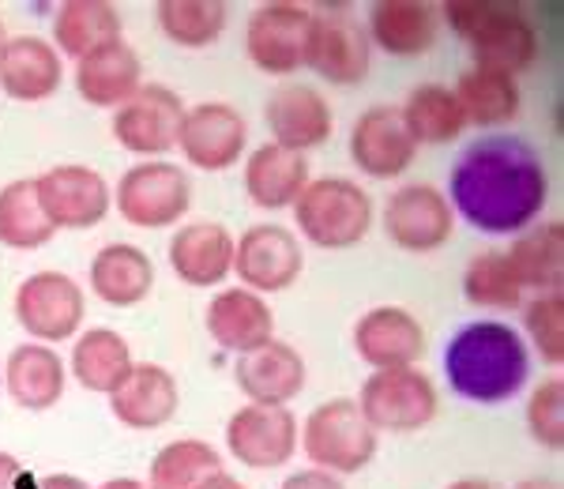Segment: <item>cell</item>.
Here are the masks:
<instances>
[{"label":"cell","instance_id":"cell-1","mask_svg":"<svg viewBox=\"0 0 564 489\" xmlns=\"http://www.w3.org/2000/svg\"><path fill=\"white\" fill-rule=\"evenodd\" d=\"M448 188L452 211L494 238L523 233L550 204V174L542 155L534 143L512 132H489L467 143L452 166Z\"/></svg>","mask_w":564,"mask_h":489},{"label":"cell","instance_id":"cell-2","mask_svg":"<svg viewBox=\"0 0 564 489\" xmlns=\"http://www.w3.org/2000/svg\"><path fill=\"white\" fill-rule=\"evenodd\" d=\"M444 377L467 403H505L523 392L531 377V350L512 324L475 320L444 347Z\"/></svg>","mask_w":564,"mask_h":489},{"label":"cell","instance_id":"cell-3","mask_svg":"<svg viewBox=\"0 0 564 489\" xmlns=\"http://www.w3.org/2000/svg\"><path fill=\"white\" fill-rule=\"evenodd\" d=\"M444 20L475 53V65L520 76L539 61V31L512 4L494 0H448Z\"/></svg>","mask_w":564,"mask_h":489},{"label":"cell","instance_id":"cell-4","mask_svg":"<svg viewBox=\"0 0 564 489\" xmlns=\"http://www.w3.org/2000/svg\"><path fill=\"white\" fill-rule=\"evenodd\" d=\"M297 230L316 249H354L372 230V196L350 177H316L294 204Z\"/></svg>","mask_w":564,"mask_h":489},{"label":"cell","instance_id":"cell-5","mask_svg":"<svg viewBox=\"0 0 564 489\" xmlns=\"http://www.w3.org/2000/svg\"><path fill=\"white\" fill-rule=\"evenodd\" d=\"M377 437L358 400H327L302 425V448L308 464L332 475H358L377 456Z\"/></svg>","mask_w":564,"mask_h":489},{"label":"cell","instance_id":"cell-6","mask_svg":"<svg viewBox=\"0 0 564 489\" xmlns=\"http://www.w3.org/2000/svg\"><path fill=\"white\" fill-rule=\"evenodd\" d=\"M358 406L377 433H417L436 419L441 395L430 373L414 366L372 369L361 384Z\"/></svg>","mask_w":564,"mask_h":489},{"label":"cell","instance_id":"cell-7","mask_svg":"<svg viewBox=\"0 0 564 489\" xmlns=\"http://www.w3.org/2000/svg\"><path fill=\"white\" fill-rule=\"evenodd\" d=\"M113 204L124 222L140 226V230H162V226L185 219L188 204H193V181L174 162L148 159L124 170Z\"/></svg>","mask_w":564,"mask_h":489},{"label":"cell","instance_id":"cell-8","mask_svg":"<svg viewBox=\"0 0 564 489\" xmlns=\"http://www.w3.org/2000/svg\"><path fill=\"white\" fill-rule=\"evenodd\" d=\"M15 320L34 343H65L76 339L87 316V294L65 271H34L15 290Z\"/></svg>","mask_w":564,"mask_h":489},{"label":"cell","instance_id":"cell-9","mask_svg":"<svg viewBox=\"0 0 564 489\" xmlns=\"http://www.w3.org/2000/svg\"><path fill=\"white\" fill-rule=\"evenodd\" d=\"M372 65V45L369 34L343 4L313 12V26H308L305 45V68L327 79L335 87H354L369 76Z\"/></svg>","mask_w":564,"mask_h":489},{"label":"cell","instance_id":"cell-10","mask_svg":"<svg viewBox=\"0 0 564 489\" xmlns=\"http://www.w3.org/2000/svg\"><path fill=\"white\" fill-rule=\"evenodd\" d=\"M185 106L181 95L162 84H143L124 106L113 110V140L143 159H162L177 148Z\"/></svg>","mask_w":564,"mask_h":489},{"label":"cell","instance_id":"cell-11","mask_svg":"<svg viewBox=\"0 0 564 489\" xmlns=\"http://www.w3.org/2000/svg\"><path fill=\"white\" fill-rule=\"evenodd\" d=\"M308 26H313V8L294 4V0L260 4L245 26L249 61L268 76H290V72L305 68Z\"/></svg>","mask_w":564,"mask_h":489},{"label":"cell","instance_id":"cell-12","mask_svg":"<svg viewBox=\"0 0 564 489\" xmlns=\"http://www.w3.org/2000/svg\"><path fill=\"white\" fill-rule=\"evenodd\" d=\"M305 252L294 230L279 222H260L234 244V275L252 294H279L302 279Z\"/></svg>","mask_w":564,"mask_h":489},{"label":"cell","instance_id":"cell-13","mask_svg":"<svg viewBox=\"0 0 564 489\" xmlns=\"http://www.w3.org/2000/svg\"><path fill=\"white\" fill-rule=\"evenodd\" d=\"M39 185L42 211L57 230H90L109 215L113 193H109L106 177L79 162H61L50 166L45 174L34 177Z\"/></svg>","mask_w":564,"mask_h":489},{"label":"cell","instance_id":"cell-14","mask_svg":"<svg viewBox=\"0 0 564 489\" xmlns=\"http://www.w3.org/2000/svg\"><path fill=\"white\" fill-rule=\"evenodd\" d=\"M456 211L441 188L414 181L388 196L384 204V233L403 252H436L452 241Z\"/></svg>","mask_w":564,"mask_h":489},{"label":"cell","instance_id":"cell-15","mask_svg":"<svg viewBox=\"0 0 564 489\" xmlns=\"http://www.w3.org/2000/svg\"><path fill=\"white\" fill-rule=\"evenodd\" d=\"M302 441L297 419L290 406H260L249 403L226 422V448L238 464L252 470H275L290 464Z\"/></svg>","mask_w":564,"mask_h":489},{"label":"cell","instance_id":"cell-16","mask_svg":"<svg viewBox=\"0 0 564 489\" xmlns=\"http://www.w3.org/2000/svg\"><path fill=\"white\" fill-rule=\"evenodd\" d=\"M417 155L414 135L406 132L399 106H369L350 129V162L366 177L391 181L411 170Z\"/></svg>","mask_w":564,"mask_h":489},{"label":"cell","instance_id":"cell-17","mask_svg":"<svg viewBox=\"0 0 564 489\" xmlns=\"http://www.w3.org/2000/svg\"><path fill=\"white\" fill-rule=\"evenodd\" d=\"M245 143H249V124L230 102H199L185 110L177 148L196 170H207V174L230 170L241 159Z\"/></svg>","mask_w":564,"mask_h":489},{"label":"cell","instance_id":"cell-18","mask_svg":"<svg viewBox=\"0 0 564 489\" xmlns=\"http://www.w3.org/2000/svg\"><path fill=\"white\" fill-rule=\"evenodd\" d=\"M354 350L372 369L417 366L425 355V328L403 305H377L354 324Z\"/></svg>","mask_w":564,"mask_h":489},{"label":"cell","instance_id":"cell-19","mask_svg":"<svg viewBox=\"0 0 564 489\" xmlns=\"http://www.w3.org/2000/svg\"><path fill=\"white\" fill-rule=\"evenodd\" d=\"M181 406V388L166 366L135 361L132 373L109 392V411L129 430H162L174 422Z\"/></svg>","mask_w":564,"mask_h":489},{"label":"cell","instance_id":"cell-20","mask_svg":"<svg viewBox=\"0 0 564 489\" xmlns=\"http://www.w3.org/2000/svg\"><path fill=\"white\" fill-rule=\"evenodd\" d=\"M268 129H271V143L286 151H305L321 148L332 135V106L327 98L321 95L316 87H305V84H282L275 95L268 98Z\"/></svg>","mask_w":564,"mask_h":489},{"label":"cell","instance_id":"cell-21","mask_svg":"<svg viewBox=\"0 0 564 489\" xmlns=\"http://www.w3.org/2000/svg\"><path fill=\"white\" fill-rule=\"evenodd\" d=\"M234 233L223 222H185L170 238V268L185 286H218L234 271Z\"/></svg>","mask_w":564,"mask_h":489},{"label":"cell","instance_id":"cell-22","mask_svg":"<svg viewBox=\"0 0 564 489\" xmlns=\"http://www.w3.org/2000/svg\"><path fill=\"white\" fill-rule=\"evenodd\" d=\"M65 68L61 53L50 39L39 34H15L0 53V90L15 102H45L61 90Z\"/></svg>","mask_w":564,"mask_h":489},{"label":"cell","instance_id":"cell-23","mask_svg":"<svg viewBox=\"0 0 564 489\" xmlns=\"http://www.w3.org/2000/svg\"><path fill=\"white\" fill-rule=\"evenodd\" d=\"M207 332L230 355H252L275 339V316L268 302L245 286H230L212 297L207 305Z\"/></svg>","mask_w":564,"mask_h":489},{"label":"cell","instance_id":"cell-24","mask_svg":"<svg viewBox=\"0 0 564 489\" xmlns=\"http://www.w3.org/2000/svg\"><path fill=\"white\" fill-rule=\"evenodd\" d=\"M238 380L241 395L260 406H286L297 400L305 388V358L297 355L290 343L271 339L268 347L252 350V355L238 358Z\"/></svg>","mask_w":564,"mask_h":489},{"label":"cell","instance_id":"cell-25","mask_svg":"<svg viewBox=\"0 0 564 489\" xmlns=\"http://www.w3.org/2000/svg\"><path fill=\"white\" fill-rule=\"evenodd\" d=\"M68 384V366L45 343H20L4 361V392L23 411H50L61 403Z\"/></svg>","mask_w":564,"mask_h":489},{"label":"cell","instance_id":"cell-26","mask_svg":"<svg viewBox=\"0 0 564 489\" xmlns=\"http://www.w3.org/2000/svg\"><path fill=\"white\" fill-rule=\"evenodd\" d=\"M154 290V264L140 244L113 241L102 244L90 260V294L113 309H132L148 302Z\"/></svg>","mask_w":564,"mask_h":489},{"label":"cell","instance_id":"cell-27","mask_svg":"<svg viewBox=\"0 0 564 489\" xmlns=\"http://www.w3.org/2000/svg\"><path fill=\"white\" fill-rule=\"evenodd\" d=\"M143 87V68L140 57L129 42H109L102 50L87 53L84 61H76V90L87 106L98 110H117L124 106L135 90Z\"/></svg>","mask_w":564,"mask_h":489},{"label":"cell","instance_id":"cell-28","mask_svg":"<svg viewBox=\"0 0 564 489\" xmlns=\"http://www.w3.org/2000/svg\"><path fill=\"white\" fill-rule=\"evenodd\" d=\"M308 181H313L308 177V159L297 155V151L279 148V143H260L245 159V193L263 211L294 207Z\"/></svg>","mask_w":564,"mask_h":489},{"label":"cell","instance_id":"cell-29","mask_svg":"<svg viewBox=\"0 0 564 489\" xmlns=\"http://www.w3.org/2000/svg\"><path fill=\"white\" fill-rule=\"evenodd\" d=\"M366 34L391 57H422L436 42V12L425 0H377Z\"/></svg>","mask_w":564,"mask_h":489},{"label":"cell","instance_id":"cell-30","mask_svg":"<svg viewBox=\"0 0 564 489\" xmlns=\"http://www.w3.org/2000/svg\"><path fill=\"white\" fill-rule=\"evenodd\" d=\"M459 102V113L467 124L478 129H500V124H512L520 117L523 95H520V79L508 76L497 68H467L452 87Z\"/></svg>","mask_w":564,"mask_h":489},{"label":"cell","instance_id":"cell-31","mask_svg":"<svg viewBox=\"0 0 564 489\" xmlns=\"http://www.w3.org/2000/svg\"><path fill=\"white\" fill-rule=\"evenodd\" d=\"M121 12L109 0H65L53 15V45L65 57L84 61L87 53L121 42Z\"/></svg>","mask_w":564,"mask_h":489},{"label":"cell","instance_id":"cell-32","mask_svg":"<svg viewBox=\"0 0 564 489\" xmlns=\"http://www.w3.org/2000/svg\"><path fill=\"white\" fill-rule=\"evenodd\" d=\"M505 257H508V264H512L523 290H539V294L561 290V283H564V226L557 219L527 226Z\"/></svg>","mask_w":564,"mask_h":489},{"label":"cell","instance_id":"cell-33","mask_svg":"<svg viewBox=\"0 0 564 489\" xmlns=\"http://www.w3.org/2000/svg\"><path fill=\"white\" fill-rule=\"evenodd\" d=\"M132 347L121 332L113 328H90L76 339L72 347V377L87 388V392H98V395H109L124 377L132 373Z\"/></svg>","mask_w":564,"mask_h":489},{"label":"cell","instance_id":"cell-34","mask_svg":"<svg viewBox=\"0 0 564 489\" xmlns=\"http://www.w3.org/2000/svg\"><path fill=\"white\" fill-rule=\"evenodd\" d=\"M57 226L45 219L34 177H15L0 188V244L15 252H34L53 241Z\"/></svg>","mask_w":564,"mask_h":489},{"label":"cell","instance_id":"cell-35","mask_svg":"<svg viewBox=\"0 0 564 489\" xmlns=\"http://www.w3.org/2000/svg\"><path fill=\"white\" fill-rule=\"evenodd\" d=\"M399 113H403V124H406V132L414 135L417 148H422V143H433V148L436 143H452L467 129L452 87H441V84L414 87L411 95H406V102L399 106Z\"/></svg>","mask_w":564,"mask_h":489},{"label":"cell","instance_id":"cell-36","mask_svg":"<svg viewBox=\"0 0 564 489\" xmlns=\"http://www.w3.org/2000/svg\"><path fill=\"white\" fill-rule=\"evenodd\" d=\"M159 26L181 50H204L223 39L230 8L223 0H159Z\"/></svg>","mask_w":564,"mask_h":489},{"label":"cell","instance_id":"cell-37","mask_svg":"<svg viewBox=\"0 0 564 489\" xmlns=\"http://www.w3.org/2000/svg\"><path fill=\"white\" fill-rule=\"evenodd\" d=\"M223 470V456L199 437H181L151 459L148 489H199Z\"/></svg>","mask_w":564,"mask_h":489},{"label":"cell","instance_id":"cell-38","mask_svg":"<svg viewBox=\"0 0 564 489\" xmlns=\"http://www.w3.org/2000/svg\"><path fill=\"white\" fill-rule=\"evenodd\" d=\"M463 297L475 309H520L523 286L505 252H478L463 271Z\"/></svg>","mask_w":564,"mask_h":489},{"label":"cell","instance_id":"cell-39","mask_svg":"<svg viewBox=\"0 0 564 489\" xmlns=\"http://www.w3.org/2000/svg\"><path fill=\"white\" fill-rule=\"evenodd\" d=\"M523 332H527V339H531L534 355H539L545 366L557 369L564 361V294L561 290L539 294L534 302L523 305Z\"/></svg>","mask_w":564,"mask_h":489},{"label":"cell","instance_id":"cell-40","mask_svg":"<svg viewBox=\"0 0 564 489\" xmlns=\"http://www.w3.org/2000/svg\"><path fill=\"white\" fill-rule=\"evenodd\" d=\"M527 433L534 445L561 452L564 448V380H542L527 400Z\"/></svg>","mask_w":564,"mask_h":489},{"label":"cell","instance_id":"cell-41","mask_svg":"<svg viewBox=\"0 0 564 489\" xmlns=\"http://www.w3.org/2000/svg\"><path fill=\"white\" fill-rule=\"evenodd\" d=\"M279 489H347V486H343V478L332 475V470L308 467V470H294Z\"/></svg>","mask_w":564,"mask_h":489},{"label":"cell","instance_id":"cell-42","mask_svg":"<svg viewBox=\"0 0 564 489\" xmlns=\"http://www.w3.org/2000/svg\"><path fill=\"white\" fill-rule=\"evenodd\" d=\"M20 478H23V464L12 452H0V489H20Z\"/></svg>","mask_w":564,"mask_h":489},{"label":"cell","instance_id":"cell-43","mask_svg":"<svg viewBox=\"0 0 564 489\" xmlns=\"http://www.w3.org/2000/svg\"><path fill=\"white\" fill-rule=\"evenodd\" d=\"M39 489H90V486H87L79 475H65V470H61V475H45V478H39Z\"/></svg>","mask_w":564,"mask_h":489},{"label":"cell","instance_id":"cell-44","mask_svg":"<svg viewBox=\"0 0 564 489\" xmlns=\"http://www.w3.org/2000/svg\"><path fill=\"white\" fill-rule=\"evenodd\" d=\"M199 489H249V486H245L241 478H234V475H226V470H218V475L207 478V482L199 486Z\"/></svg>","mask_w":564,"mask_h":489},{"label":"cell","instance_id":"cell-45","mask_svg":"<svg viewBox=\"0 0 564 489\" xmlns=\"http://www.w3.org/2000/svg\"><path fill=\"white\" fill-rule=\"evenodd\" d=\"M95 489H148V482H140V478H109V482Z\"/></svg>","mask_w":564,"mask_h":489},{"label":"cell","instance_id":"cell-46","mask_svg":"<svg viewBox=\"0 0 564 489\" xmlns=\"http://www.w3.org/2000/svg\"><path fill=\"white\" fill-rule=\"evenodd\" d=\"M448 489H497V486L486 482V478H459V482H452Z\"/></svg>","mask_w":564,"mask_h":489},{"label":"cell","instance_id":"cell-47","mask_svg":"<svg viewBox=\"0 0 564 489\" xmlns=\"http://www.w3.org/2000/svg\"><path fill=\"white\" fill-rule=\"evenodd\" d=\"M512 489H557V482H550V478H523V482Z\"/></svg>","mask_w":564,"mask_h":489},{"label":"cell","instance_id":"cell-48","mask_svg":"<svg viewBox=\"0 0 564 489\" xmlns=\"http://www.w3.org/2000/svg\"><path fill=\"white\" fill-rule=\"evenodd\" d=\"M4 45H8V34H4V23H0V53H4Z\"/></svg>","mask_w":564,"mask_h":489}]
</instances>
